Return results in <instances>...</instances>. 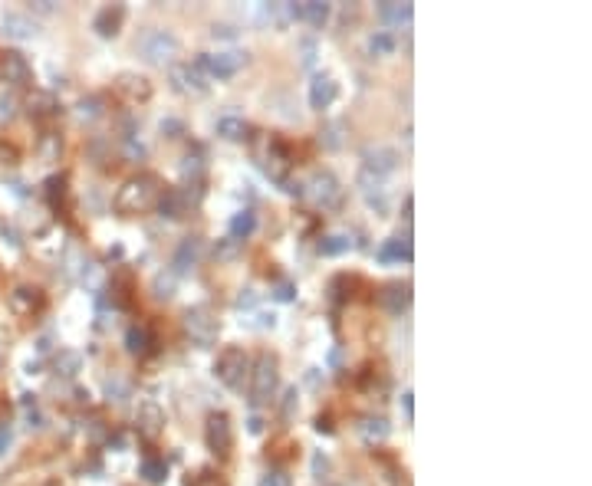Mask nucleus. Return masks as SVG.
<instances>
[{"instance_id": "f257e3e1", "label": "nucleus", "mask_w": 592, "mask_h": 486, "mask_svg": "<svg viewBox=\"0 0 592 486\" xmlns=\"http://www.w3.org/2000/svg\"><path fill=\"white\" fill-rule=\"evenodd\" d=\"M165 194V184L158 174L152 171H142V174H132L125 184L115 194V211L125 213V217H138V213H148L152 207H158Z\"/></svg>"}, {"instance_id": "f03ea898", "label": "nucleus", "mask_w": 592, "mask_h": 486, "mask_svg": "<svg viewBox=\"0 0 592 486\" xmlns=\"http://www.w3.org/2000/svg\"><path fill=\"white\" fill-rule=\"evenodd\" d=\"M257 162H260V168L266 171V178H270V181L286 184V174H290V168H293V154H290V148H286L284 138H276V135H264V138H260Z\"/></svg>"}, {"instance_id": "7ed1b4c3", "label": "nucleus", "mask_w": 592, "mask_h": 486, "mask_svg": "<svg viewBox=\"0 0 592 486\" xmlns=\"http://www.w3.org/2000/svg\"><path fill=\"white\" fill-rule=\"evenodd\" d=\"M276 388H280V365H276V355L264 352L257 365H254V371H250V404L254 408L266 404L276 394Z\"/></svg>"}, {"instance_id": "20e7f679", "label": "nucleus", "mask_w": 592, "mask_h": 486, "mask_svg": "<svg viewBox=\"0 0 592 486\" xmlns=\"http://www.w3.org/2000/svg\"><path fill=\"white\" fill-rule=\"evenodd\" d=\"M138 53L155 66H165L178 56V36L168 33V30H145L138 36Z\"/></svg>"}, {"instance_id": "39448f33", "label": "nucleus", "mask_w": 592, "mask_h": 486, "mask_svg": "<svg viewBox=\"0 0 592 486\" xmlns=\"http://www.w3.org/2000/svg\"><path fill=\"white\" fill-rule=\"evenodd\" d=\"M247 371H250V359H247V352L237 349V345H227V349L217 355V361H214L217 381L227 384V388H241Z\"/></svg>"}, {"instance_id": "423d86ee", "label": "nucleus", "mask_w": 592, "mask_h": 486, "mask_svg": "<svg viewBox=\"0 0 592 486\" xmlns=\"http://www.w3.org/2000/svg\"><path fill=\"white\" fill-rule=\"evenodd\" d=\"M303 194H306L309 201H313V207H319V211H333V207L343 204V184H339L336 174H329V171H316V174L309 178Z\"/></svg>"}, {"instance_id": "0eeeda50", "label": "nucleus", "mask_w": 592, "mask_h": 486, "mask_svg": "<svg viewBox=\"0 0 592 486\" xmlns=\"http://www.w3.org/2000/svg\"><path fill=\"white\" fill-rule=\"evenodd\" d=\"M185 329H188V335L197 345H214L217 335H221V322H217V316L207 306L188 309L185 312Z\"/></svg>"}, {"instance_id": "6e6552de", "label": "nucleus", "mask_w": 592, "mask_h": 486, "mask_svg": "<svg viewBox=\"0 0 592 486\" xmlns=\"http://www.w3.org/2000/svg\"><path fill=\"white\" fill-rule=\"evenodd\" d=\"M204 440H207V450L217 453V457H227L234 447V424L224 411H214L207 414V424H204Z\"/></svg>"}, {"instance_id": "1a4fd4ad", "label": "nucleus", "mask_w": 592, "mask_h": 486, "mask_svg": "<svg viewBox=\"0 0 592 486\" xmlns=\"http://www.w3.org/2000/svg\"><path fill=\"white\" fill-rule=\"evenodd\" d=\"M244 63H247V53H241V50H221V53L201 56V69H207L217 79H231L234 73L244 69Z\"/></svg>"}, {"instance_id": "9d476101", "label": "nucleus", "mask_w": 592, "mask_h": 486, "mask_svg": "<svg viewBox=\"0 0 592 486\" xmlns=\"http://www.w3.org/2000/svg\"><path fill=\"white\" fill-rule=\"evenodd\" d=\"M172 83H175V89L185 95H204L207 93V79H204L201 63H178V66H172Z\"/></svg>"}, {"instance_id": "9b49d317", "label": "nucleus", "mask_w": 592, "mask_h": 486, "mask_svg": "<svg viewBox=\"0 0 592 486\" xmlns=\"http://www.w3.org/2000/svg\"><path fill=\"white\" fill-rule=\"evenodd\" d=\"M10 309L20 319H33L36 312L46 309V292L40 286H17V290L10 292Z\"/></svg>"}, {"instance_id": "f8f14e48", "label": "nucleus", "mask_w": 592, "mask_h": 486, "mask_svg": "<svg viewBox=\"0 0 592 486\" xmlns=\"http://www.w3.org/2000/svg\"><path fill=\"white\" fill-rule=\"evenodd\" d=\"M115 95L129 105H142L152 99V83L145 76H138V73H122L115 79Z\"/></svg>"}, {"instance_id": "ddd939ff", "label": "nucleus", "mask_w": 592, "mask_h": 486, "mask_svg": "<svg viewBox=\"0 0 592 486\" xmlns=\"http://www.w3.org/2000/svg\"><path fill=\"white\" fill-rule=\"evenodd\" d=\"M0 79H4V83H14V85H26L33 79V69H30L24 53L0 50Z\"/></svg>"}, {"instance_id": "4468645a", "label": "nucleus", "mask_w": 592, "mask_h": 486, "mask_svg": "<svg viewBox=\"0 0 592 486\" xmlns=\"http://www.w3.org/2000/svg\"><path fill=\"white\" fill-rule=\"evenodd\" d=\"M191 188H197V184H191ZM191 188H172V191H165L162 201H158V207H162L165 217H185V213H191V207H194L197 197H201V191H194V194H191Z\"/></svg>"}, {"instance_id": "2eb2a0df", "label": "nucleus", "mask_w": 592, "mask_h": 486, "mask_svg": "<svg viewBox=\"0 0 592 486\" xmlns=\"http://www.w3.org/2000/svg\"><path fill=\"white\" fill-rule=\"evenodd\" d=\"M362 168L372 171V174H378V178H385V174H392L395 168H398V154H395V148L388 145H369L365 152H362Z\"/></svg>"}, {"instance_id": "dca6fc26", "label": "nucleus", "mask_w": 592, "mask_h": 486, "mask_svg": "<svg viewBox=\"0 0 592 486\" xmlns=\"http://www.w3.org/2000/svg\"><path fill=\"white\" fill-rule=\"evenodd\" d=\"M336 95H339V83H336L329 73H316L313 83H309V105L323 112L336 102Z\"/></svg>"}, {"instance_id": "f3484780", "label": "nucleus", "mask_w": 592, "mask_h": 486, "mask_svg": "<svg viewBox=\"0 0 592 486\" xmlns=\"http://www.w3.org/2000/svg\"><path fill=\"white\" fill-rule=\"evenodd\" d=\"M122 20H125V7L122 4H109V7H103L95 14L93 26L99 36H115L122 30Z\"/></svg>"}, {"instance_id": "a211bd4d", "label": "nucleus", "mask_w": 592, "mask_h": 486, "mask_svg": "<svg viewBox=\"0 0 592 486\" xmlns=\"http://www.w3.org/2000/svg\"><path fill=\"white\" fill-rule=\"evenodd\" d=\"M378 302H382L388 312H402V309H408V302H412V286H408V282H388L385 290L378 292Z\"/></svg>"}, {"instance_id": "6ab92c4d", "label": "nucleus", "mask_w": 592, "mask_h": 486, "mask_svg": "<svg viewBox=\"0 0 592 486\" xmlns=\"http://www.w3.org/2000/svg\"><path fill=\"white\" fill-rule=\"evenodd\" d=\"M138 430L148 437V440H155V437L162 434V424H165V418H162V411H158V404H152V401H145L142 408H138Z\"/></svg>"}, {"instance_id": "aec40b11", "label": "nucleus", "mask_w": 592, "mask_h": 486, "mask_svg": "<svg viewBox=\"0 0 592 486\" xmlns=\"http://www.w3.org/2000/svg\"><path fill=\"white\" fill-rule=\"evenodd\" d=\"M125 349L132 352V355H145L148 349H152V329L148 325H129V332H125Z\"/></svg>"}, {"instance_id": "412c9836", "label": "nucleus", "mask_w": 592, "mask_h": 486, "mask_svg": "<svg viewBox=\"0 0 592 486\" xmlns=\"http://www.w3.org/2000/svg\"><path fill=\"white\" fill-rule=\"evenodd\" d=\"M329 14H333V7L323 4V0H306V4H300V20H306L309 26H326Z\"/></svg>"}, {"instance_id": "4be33fe9", "label": "nucleus", "mask_w": 592, "mask_h": 486, "mask_svg": "<svg viewBox=\"0 0 592 486\" xmlns=\"http://www.w3.org/2000/svg\"><path fill=\"white\" fill-rule=\"evenodd\" d=\"M412 4H395V0H385V4H378V17L385 20V23H408L412 20Z\"/></svg>"}, {"instance_id": "5701e85b", "label": "nucleus", "mask_w": 592, "mask_h": 486, "mask_svg": "<svg viewBox=\"0 0 592 486\" xmlns=\"http://www.w3.org/2000/svg\"><path fill=\"white\" fill-rule=\"evenodd\" d=\"M217 135L227 138V142H244V138H250V125L244 119H234V115H227V119L217 122Z\"/></svg>"}, {"instance_id": "b1692460", "label": "nucleus", "mask_w": 592, "mask_h": 486, "mask_svg": "<svg viewBox=\"0 0 592 486\" xmlns=\"http://www.w3.org/2000/svg\"><path fill=\"white\" fill-rule=\"evenodd\" d=\"M359 434H362L365 444H382V440L388 437V424L382 418H365L359 424Z\"/></svg>"}, {"instance_id": "393cba45", "label": "nucleus", "mask_w": 592, "mask_h": 486, "mask_svg": "<svg viewBox=\"0 0 592 486\" xmlns=\"http://www.w3.org/2000/svg\"><path fill=\"white\" fill-rule=\"evenodd\" d=\"M165 477H168V463H165L162 457H152V453H148L145 460H142V480H145V483H165Z\"/></svg>"}, {"instance_id": "a878e982", "label": "nucleus", "mask_w": 592, "mask_h": 486, "mask_svg": "<svg viewBox=\"0 0 592 486\" xmlns=\"http://www.w3.org/2000/svg\"><path fill=\"white\" fill-rule=\"evenodd\" d=\"M197 256H201V240H197V237H188L185 243H181L178 256H175V266H178V273H181V270H188V266H194V263H197Z\"/></svg>"}, {"instance_id": "bb28decb", "label": "nucleus", "mask_w": 592, "mask_h": 486, "mask_svg": "<svg viewBox=\"0 0 592 486\" xmlns=\"http://www.w3.org/2000/svg\"><path fill=\"white\" fill-rule=\"evenodd\" d=\"M56 99H53L50 93H33L30 95V115H36V119H50V115H56Z\"/></svg>"}, {"instance_id": "cd10ccee", "label": "nucleus", "mask_w": 592, "mask_h": 486, "mask_svg": "<svg viewBox=\"0 0 592 486\" xmlns=\"http://www.w3.org/2000/svg\"><path fill=\"white\" fill-rule=\"evenodd\" d=\"M402 256H405V260H412V240H408V237H405V240L395 237V240H388L385 247L378 250V260H402Z\"/></svg>"}, {"instance_id": "c85d7f7f", "label": "nucleus", "mask_w": 592, "mask_h": 486, "mask_svg": "<svg viewBox=\"0 0 592 486\" xmlns=\"http://www.w3.org/2000/svg\"><path fill=\"white\" fill-rule=\"evenodd\" d=\"M254 227H257V217H254V211H241L231 221V237L234 240H244V237H250V233H254Z\"/></svg>"}, {"instance_id": "c756f323", "label": "nucleus", "mask_w": 592, "mask_h": 486, "mask_svg": "<svg viewBox=\"0 0 592 486\" xmlns=\"http://www.w3.org/2000/svg\"><path fill=\"white\" fill-rule=\"evenodd\" d=\"M349 247H352L349 237H343V233H329V237L319 240V253H323V256H339V253H346Z\"/></svg>"}, {"instance_id": "7c9ffc66", "label": "nucleus", "mask_w": 592, "mask_h": 486, "mask_svg": "<svg viewBox=\"0 0 592 486\" xmlns=\"http://www.w3.org/2000/svg\"><path fill=\"white\" fill-rule=\"evenodd\" d=\"M185 486H224V477L217 473V470H211V467H201V470L191 473Z\"/></svg>"}, {"instance_id": "2f4dec72", "label": "nucleus", "mask_w": 592, "mask_h": 486, "mask_svg": "<svg viewBox=\"0 0 592 486\" xmlns=\"http://www.w3.org/2000/svg\"><path fill=\"white\" fill-rule=\"evenodd\" d=\"M46 197H50V204L60 211V204H66V178L56 174V178L46 181Z\"/></svg>"}, {"instance_id": "473e14b6", "label": "nucleus", "mask_w": 592, "mask_h": 486, "mask_svg": "<svg viewBox=\"0 0 592 486\" xmlns=\"http://www.w3.org/2000/svg\"><path fill=\"white\" fill-rule=\"evenodd\" d=\"M369 50L375 53V56H388V53L395 50V36L385 33V30H378V33L369 40Z\"/></svg>"}, {"instance_id": "72a5a7b5", "label": "nucleus", "mask_w": 592, "mask_h": 486, "mask_svg": "<svg viewBox=\"0 0 592 486\" xmlns=\"http://www.w3.org/2000/svg\"><path fill=\"white\" fill-rule=\"evenodd\" d=\"M105 394H109V401H125L129 398V384L122 381V378H109L105 381Z\"/></svg>"}, {"instance_id": "f704fd0d", "label": "nucleus", "mask_w": 592, "mask_h": 486, "mask_svg": "<svg viewBox=\"0 0 592 486\" xmlns=\"http://www.w3.org/2000/svg\"><path fill=\"white\" fill-rule=\"evenodd\" d=\"M14 112H17V102H14V95H10V93H0V125L14 119Z\"/></svg>"}, {"instance_id": "c9c22d12", "label": "nucleus", "mask_w": 592, "mask_h": 486, "mask_svg": "<svg viewBox=\"0 0 592 486\" xmlns=\"http://www.w3.org/2000/svg\"><path fill=\"white\" fill-rule=\"evenodd\" d=\"M79 115H83V119L103 115V99H83V102H79Z\"/></svg>"}, {"instance_id": "e433bc0d", "label": "nucleus", "mask_w": 592, "mask_h": 486, "mask_svg": "<svg viewBox=\"0 0 592 486\" xmlns=\"http://www.w3.org/2000/svg\"><path fill=\"white\" fill-rule=\"evenodd\" d=\"M260 486H293V483H290V477H286L284 470H270V473H264Z\"/></svg>"}, {"instance_id": "4c0bfd02", "label": "nucleus", "mask_w": 592, "mask_h": 486, "mask_svg": "<svg viewBox=\"0 0 592 486\" xmlns=\"http://www.w3.org/2000/svg\"><path fill=\"white\" fill-rule=\"evenodd\" d=\"M7 26H14V30H10L14 36H30L33 33V26L26 23V20H20V17H7Z\"/></svg>"}, {"instance_id": "58836bf2", "label": "nucleus", "mask_w": 592, "mask_h": 486, "mask_svg": "<svg viewBox=\"0 0 592 486\" xmlns=\"http://www.w3.org/2000/svg\"><path fill=\"white\" fill-rule=\"evenodd\" d=\"M155 290H158V292H155L158 299H168V296H172V280L158 276V280H155Z\"/></svg>"}, {"instance_id": "ea45409f", "label": "nucleus", "mask_w": 592, "mask_h": 486, "mask_svg": "<svg viewBox=\"0 0 592 486\" xmlns=\"http://www.w3.org/2000/svg\"><path fill=\"white\" fill-rule=\"evenodd\" d=\"M293 411H296V388L286 391V398H284V418H293Z\"/></svg>"}, {"instance_id": "a19ab883", "label": "nucleus", "mask_w": 592, "mask_h": 486, "mask_svg": "<svg viewBox=\"0 0 592 486\" xmlns=\"http://www.w3.org/2000/svg\"><path fill=\"white\" fill-rule=\"evenodd\" d=\"M336 132H339V125H326V132H323V142H326V148H339V135H336Z\"/></svg>"}, {"instance_id": "79ce46f5", "label": "nucleus", "mask_w": 592, "mask_h": 486, "mask_svg": "<svg viewBox=\"0 0 592 486\" xmlns=\"http://www.w3.org/2000/svg\"><path fill=\"white\" fill-rule=\"evenodd\" d=\"M274 296L280 299V302H290V299H293V286H290V282H280V286H276V292H274Z\"/></svg>"}, {"instance_id": "37998d69", "label": "nucleus", "mask_w": 592, "mask_h": 486, "mask_svg": "<svg viewBox=\"0 0 592 486\" xmlns=\"http://www.w3.org/2000/svg\"><path fill=\"white\" fill-rule=\"evenodd\" d=\"M14 162H17V152H14V148H7L4 142H0V164H14Z\"/></svg>"}, {"instance_id": "c03bdc74", "label": "nucleus", "mask_w": 592, "mask_h": 486, "mask_svg": "<svg viewBox=\"0 0 592 486\" xmlns=\"http://www.w3.org/2000/svg\"><path fill=\"white\" fill-rule=\"evenodd\" d=\"M402 408H405V414H408V421L415 418V404H412V391H402Z\"/></svg>"}, {"instance_id": "a18cd8bd", "label": "nucleus", "mask_w": 592, "mask_h": 486, "mask_svg": "<svg viewBox=\"0 0 592 486\" xmlns=\"http://www.w3.org/2000/svg\"><path fill=\"white\" fill-rule=\"evenodd\" d=\"M316 430H319V434H333V424H329L326 418H319L316 421Z\"/></svg>"}, {"instance_id": "49530a36", "label": "nucleus", "mask_w": 592, "mask_h": 486, "mask_svg": "<svg viewBox=\"0 0 592 486\" xmlns=\"http://www.w3.org/2000/svg\"><path fill=\"white\" fill-rule=\"evenodd\" d=\"M10 444V430L7 427H0V453H4V447Z\"/></svg>"}, {"instance_id": "de8ad7c7", "label": "nucleus", "mask_w": 592, "mask_h": 486, "mask_svg": "<svg viewBox=\"0 0 592 486\" xmlns=\"http://www.w3.org/2000/svg\"><path fill=\"white\" fill-rule=\"evenodd\" d=\"M412 207H415V201L412 197H405V221H412Z\"/></svg>"}]
</instances>
